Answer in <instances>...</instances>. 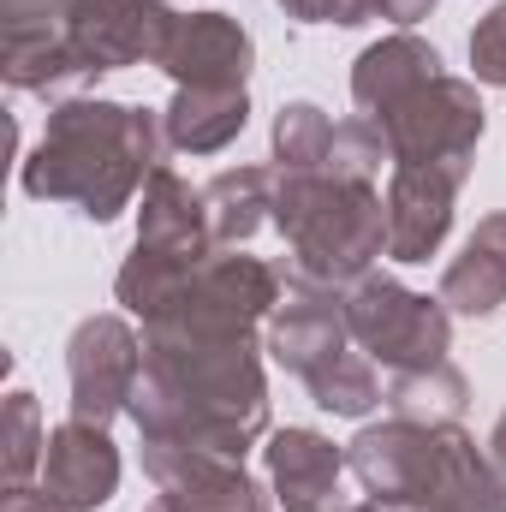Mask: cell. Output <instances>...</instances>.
<instances>
[{
  "mask_svg": "<svg viewBox=\"0 0 506 512\" xmlns=\"http://www.w3.org/2000/svg\"><path fill=\"white\" fill-rule=\"evenodd\" d=\"M126 417L143 441L245 459L268 441L256 340H143V376Z\"/></svg>",
  "mask_w": 506,
  "mask_h": 512,
  "instance_id": "6da1fadb",
  "label": "cell"
},
{
  "mask_svg": "<svg viewBox=\"0 0 506 512\" xmlns=\"http://www.w3.org/2000/svg\"><path fill=\"white\" fill-rule=\"evenodd\" d=\"M167 120L102 96H72L48 114L42 143L24 155L18 185L36 203H72L84 221H120L131 197L167 167Z\"/></svg>",
  "mask_w": 506,
  "mask_h": 512,
  "instance_id": "7a4b0ae2",
  "label": "cell"
},
{
  "mask_svg": "<svg viewBox=\"0 0 506 512\" xmlns=\"http://www.w3.org/2000/svg\"><path fill=\"white\" fill-rule=\"evenodd\" d=\"M352 102L381 131L393 167H459V173H471L483 126H489L477 84L441 72L435 42H423L417 30H393L358 54Z\"/></svg>",
  "mask_w": 506,
  "mask_h": 512,
  "instance_id": "3957f363",
  "label": "cell"
},
{
  "mask_svg": "<svg viewBox=\"0 0 506 512\" xmlns=\"http://www.w3.org/2000/svg\"><path fill=\"white\" fill-rule=\"evenodd\" d=\"M346 471L381 512H506L501 465L465 423H364L346 447Z\"/></svg>",
  "mask_w": 506,
  "mask_h": 512,
  "instance_id": "277c9868",
  "label": "cell"
},
{
  "mask_svg": "<svg viewBox=\"0 0 506 512\" xmlns=\"http://www.w3.org/2000/svg\"><path fill=\"white\" fill-rule=\"evenodd\" d=\"M274 227L286 239V286L346 292L376 268V256H387V197L376 179L334 167H274Z\"/></svg>",
  "mask_w": 506,
  "mask_h": 512,
  "instance_id": "5b68a950",
  "label": "cell"
},
{
  "mask_svg": "<svg viewBox=\"0 0 506 512\" xmlns=\"http://www.w3.org/2000/svg\"><path fill=\"white\" fill-rule=\"evenodd\" d=\"M268 358L310 387V399L334 417H370L381 399L376 364L358 352L340 292L328 286H286L280 310L268 316Z\"/></svg>",
  "mask_w": 506,
  "mask_h": 512,
  "instance_id": "8992f818",
  "label": "cell"
},
{
  "mask_svg": "<svg viewBox=\"0 0 506 512\" xmlns=\"http://www.w3.org/2000/svg\"><path fill=\"white\" fill-rule=\"evenodd\" d=\"M215 251H221V245H215V233H209V203H203V191H197L191 179H179L173 167H161V173L143 185L137 245H131V256L120 262V274H114V298L143 322V316H155V310L173 298V286H179L197 262H209Z\"/></svg>",
  "mask_w": 506,
  "mask_h": 512,
  "instance_id": "52a82bcc",
  "label": "cell"
},
{
  "mask_svg": "<svg viewBox=\"0 0 506 512\" xmlns=\"http://www.w3.org/2000/svg\"><path fill=\"white\" fill-rule=\"evenodd\" d=\"M280 310V268L262 256H209L197 262L173 298L143 316V340H256V328Z\"/></svg>",
  "mask_w": 506,
  "mask_h": 512,
  "instance_id": "ba28073f",
  "label": "cell"
},
{
  "mask_svg": "<svg viewBox=\"0 0 506 512\" xmlns=\"http://www.w3.org/2000/svg\"><path fill=\"white\" fill-rule=\"evenodd\" d=\"M340 304H346L358 352L370 364H381L387 376L447 364V352H453V310L441 298H423V292L399 286L393 274L370 268L364 280H352L340 292Z\"/></svg>",
  "mask_w": 506,
  "mask_h": 512,
  "instance_id": "9c48e42d",
  "label": "cell"
},
{
  "mask_svg": "<svg viewBox=\"0 0 506 512\" xmlns=\"http://www.w3.org/2000/svg\"><path fill=\"white\" fill-rule=\"evenodd\" d=\"M173 6L167 0H66V48L90 78L102 72H126V66H155L161 42L173 30Z\"/></svg>",
  "mask_w": 506,
  "mask_h": 512,
  "instance_id": "30bf717a",
  "label": "cell"
},
{
  "mask_svg": "<svg viewBox=\"0 0 506 512\" xmlns=\"http://www.w3.org/2000/svg\"><path fill=\"white\" fill-rule=\"evenodd\" d=\"M66 376H72V417L114 423L131 411V393L143 376V340L126 316H84L66 340Z\"/></svg>",
  "mask_w": 506,
  "mask_h": 512,
  "instance_id": "8fae6325",
  "label": "cell"
},
{
  "mask_svg": "<svg viewBox=\"0 0 506 512\" xmlns=\"http://www.w3.org/2000/svg\"><path fill=\"white\" fill-rule=\"evenodd\" d=\"M143 471L155 483L149 512H274L268 489L245 471V459L143 441Z\"/></svg>",
  "mask_w": 506,
  "mask_h": 512,
  "instance_id": "7c38bea8",
  "label": "cell"
},
{
  "mask_svg": "<svg viewBox=\"0 0 506 512\" xmlns=\"http://www.w3.org/2000/svg\"><path fill=\"white\" fill-rule=\"evenodd\" d=\"M155 66L173 78V90H245L256 42L233 12H179Z\"/></svg>",
  "mask_w": 506,
  "mask_h": 512,
  "instance_id": "4fadbf2b",
  "label": "cell"
},
{
  "mask_svg": "<svg viewBox=\"0 0 506 512\" xmlns=\"http://www.w3.org/2000/svg\"><path fill=\"white\" fill-rule=\"evenodd\" d=\"M471 173L459 167H393L387 179V256L417 268L447 245L453 233V203Z\"/></svg>",
  "mask_w": 506,
  "mask_h": 512,
  "instance_id": "5bb4252c",
  "label": "cell"
},
{
  "mask_svg": "<svg viewBox=\"0 0 506 512\" xmlns=\"http://www.w3.org/2000/svg\"><path fill=\"white\" fill-rule=\"evenodd\" d=\"M42 489L60 495L78 512H96L102 501H114V489H120V447L108 441V429L84 423V417H66L60 429H48Z\"/></svg>",
  "mask_w": 506,
  "mask_h": 512,
  "instance_id": "9a60e30c",
  "label": "cell"
},
{
  "mask_svg": "<svg viewBox=\"0 0 506 512\" xmlns=\"http://www.w3.org/2000/svg\"><path fill=\"white\" fill-rule=\"evenodd\" d=\"M268 483L286 512H334L340 507V471H346V447H334L316 429H274L268 447Z\"/></svg>",
  "mask_w": 506,
  "mask_h": 512,
  "instance_id": "2e32d148",
  "label": "cell"
},
{
  "mask_svg": "<svg viewBox=\"0 0 506 512\" xmlns=\"http://www.w3.org/2000/svg\"><path fill=\"white\" fill-rule=\"evenodd\" d=\"M441 304L453 316H495L506 304V209L501 215H483L477 233L465 239V251L447 262L441 274Z\"/></svg>",
  "mask_w": 506,
  "mask_h": 512,
  "instance_id": "e0dca14e",
  "label": "cell"
},
{
  "mask_svg": "<svg viewBox=\"0 0 506 512\" xmlns=\"http://www.w3.org/2000/svg\"><path fill=\"white\" fill-rule=\"evenodd\" d=\"M161 120H167V143L179 155H215L245 131L251 96L245 90H173Z\"/></svg>",
  "mask_w": 506,
  "mask_h": 512,
  "instance_id": "ac0fdd59",
  "label": "cell"
},
{
  "mask_svg": "<svg viewBox=\"0 0 506 512\" xmlns=\"http://www.w3.org/2000/svg\"><path fill=\"white\" fill-rule=\"evenodd\" d=\"M209 203V233L221 251H239L262 233V221H274V167H227L203 185Z\"/></svg>",
  "mask_w": 506,
  "mask_h": 512,
  "instance_id": "d6986e66",
  "label": "cell"
},
{
  "mask_svg": "<svg viewBox=\"0 0 506 512\" xmlns=\"http://www.w3.org/2000/svg\"><path fill=\"white\" fill-rule=\"evenodd\" d=\"M471 405V382L447 364H429V370H399L387 376V411L393 417H411V423H459Z\"/></svg>",
  "mask_w": 506,
  "mask_h": 512,
  "instance_id": "ffe728a7",
  "label": "cell"
},
{
  "mask_svg": "<svg viewBox=\"0 0 506 512\" xmlns=\"http://www.w3.org/2000/svg\"><path fill=\"white\" fill-rule=\"evenodd\" d=\"M42 453H48V429H42V411L24 387L6 393V417H0V489H24L36 471H42Z\"/></svg>",
  "mask_w": 506,
  "mask_h": 512,
  "instance_id": "44dd1931",
  "label": "cell"
},
{
  "mask_svg": "<svg viewBox=\"0 0 506 512\" xmlns=\"http://www.w3.org/2000/svg\"><path fill=\"white\" fill-rule=\"evenodd\" d=\"M334 126L316 102H286L274 114V167L280 173H304V167H328V149H334Z\"/></svg>",
  "mask_w": 506,
  "mask_h": 512,
  "instance_id": "7402d4cb",
  "label": "cell"
},
{
  "mask_svg": "<svg viewBox=\"0 0 506 512\" xmlns=\"http://www.w3.org/2000/svg\"><path fill=\"white\" fill-rule=\"evenodd\" d=\"M471 72H477V84L506 90V0L489 6L471 30Z\"/></svg>",
  "mask_w": 506,
  "mask_h": 512,
  "instance_id": "603a6c76",
  "label": "cell"
},
{
  "mask_svg": "<svg viewBox=\"0 0 506 512\" xmlns=\"http://www.w3.org/2000/svg\"><path fill=\"white\" fill-rule=\"evenodd\" d=\"M280 12L298 18V24H340V30H358V24L381 18V0H280Z\"/></svg>",
  "mask_w": 506,
  "mask_h": 512,
  "instance_id": "cb8c5ba5",
  "label": "cell"
},
{
  "mask_svg": "<svg viewBox=\"0 0 506 512\" xmlns=\"http://www.w3.org/2000/svg\"><path fill=\"white\" fill-rule=\"evenodd\" d=\"M0 512H78V507H66L60 495H48V489H0Z\"/></svg>",
  "mask_w": 506,
  "mask_h": 512,
  "instance_id": "d4e9b609",
  "label": "cell"
},
{
  "mask_svg": "<svg viewBox=\"0 0 506 512\" xmlns=\"http://www.w3.org/2000/svg\"><path fill=\"white\" fill-rule=\"evenodd\" d=\"M489 459L501 465V477H506V411H501V423H495V435H489Z\"/></svg>",
  "mask_w": 506,
  "mask_h": 512,
  "instance_id": "484cf974",
  "label": "cell"
},
{
  "mask_svg": "<svg viewBox=\"0 0 506 512\" xmlns=\"http://www.w3.org/2000/svg\"><path fill=\"white\" fill-rule=\"evenodd\" d=\"M334 512H381L376 501H364V507H334Z\"/></svg>",
  "mask_w": 506,
  "mask_h": 512,
  "instance_id": "4316f807",
  "label": "cell"
}]
</instances>
